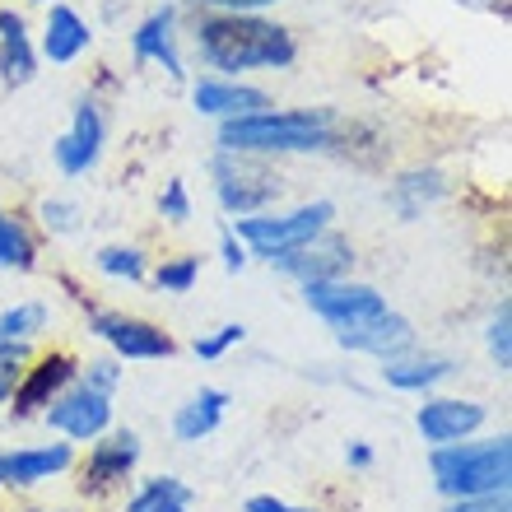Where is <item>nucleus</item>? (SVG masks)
Segmentation results:
<instances>
[{"label":"nucleus","mask_w":512,"mask_h":512,"mask_svg":"<svg viewBox=\"0 0 512 512\" xmlns=\"http://www.w3.org/2000/svg\"><path fill=\"white\" fill-rule=\"evenodd\" d=\"M219 252H224V266L229 270H243L247 266V247L233 238V233H224V243H219Z\"/></svg>","instance_id":"nucleus-37"},{"label":"nucleus","mask_w":512,"mask_h":512,"mask_svg":"<svg viewBox=\"0 0 512 512\" xmlns=\"http://www.w3.org/2000/svg\"><path fill=\"white\" fill-rule=\"evenodd\" d=\"M159 215L168 219V224H187L191 219V196H187V182H182V177H173V182L159 191Z\"/></svg>","instance_id":"nucleus-32"},{"label":"nucleus","mask_w":512,"mask_h":512,"mask_svg":"<svg viewBox=\"0 0 512 512\" xmlns=\"http://www.w3.org/2000/svg\"><path fill=\"white\" fill-rule=\"evenodd\" d=\"M224 410H229V391L219 387H201L187 405H177L173 415V438L177 443H201L224 424Z\"/></svg>","instance_id":"nucleus-21"},{"label":"nucleus","mask_w":512,"mask_h":512,"mask_svg":"<svg viewBox=\"0 0 512 512\" xmlns=\"http://www.w3.org/2000/svg\"><path fill=\"white\" fill-rule=\"evenodd\" d=\"M126 512H191V489L182 480H173V475H154L126 503Z\"/></svg>","instance_id":"nucleus-22"},{"label":"nucleus","mask_w":512,"mask_h":512,"mask_svg":"<svg viewBox=\"0 0 512 512\" xmlns=\"http://www.w3.org/2000/svg\"><path fill=\"white\" fill-rule=\"evenodd\" d=\"M38 5H52V0H38Z\"/></svg>","instance_id":"nucleus-39"},{"label":"nucleus","mask_w":512,"mask_h":512,"mask_svg":"<svg viewBox=\"0 0 512 512\" xmlns=\"http://www.w3.org/2000/svg\"><path fill=\"white\" fill-rule=\"evenodd\" d=\"M345 461H350V466H368V461H373V447H368V443H354L350 452H345Z\"/></svg>","instance_id":"nucleus-38"},{"label":"nucleus","mask_w":512,"mask_h":512,"mask_svg":"<svg viewBox=\"0 0 512 512\" xmlns=\"http://www.w3.org/2000/svg\"><path fill=\"white\" fill-rule=\"evenodd\" d=\"M443 196V177L438 173H410V177H401L396 182V210H401L405 219H415L419 215V205H429V201H438Z\"/></svg>","instance_id":"nucleus-24"},{"label":"nucleus","mask_w":512,"mask_h":512,"mask_svg":"<svg viewBox=\"0 0 512 512\" xmlns=\"http://www.w3.org/2000/svg\"><path fill=\"white\" fill-rule=\"evenodd\" d=\"M303 303H308L336 336L373 322L378 312H387V298H382L373 284H359V280H312V284H303Z\"/></svg>","instance_id":"nucleus-6"},{"label":"nucleus","mask_w":512,"mask_h":512,"mask_svg":"<svg viewBox=\"0 0 512 512\" xmlns=\"http://www.w3.org/2000/svg\"><path fill=\"white\" fill-rule=\"evenodd\" d=\"M103 140H108V126H103V112H98V103H89V98H80L75 103V122H70V131L61 135L52 145L56 154V168L66 177H80L89 173L98 159H103Z\"/></svg>","instance_id":"nucleus-11"},{"label":"nucleus","mask_w":512,"mask_h":512,"mask_svg":"<svg viewBox=\"0 0 512 512\" xmlns=\"http://www.w3.org/2000/svg\"><path fill=\"white\" fill-rule=\"evenodd\" d=\"M28 359H33L28 340H5L0 336V405L14 396V387H19V378H24Z\"/></svg>","instance_id":"nucleus-27"},{"label":"nucleus","mask_w":512,"mask_h":512,"mask_svg":"<svg viewBox=\"0 0 512 512\" xmlns=\"http://www.w3.org/2000/svg\"><path fill=\"white\" fill-rule=\"evenodd\" d=\"M243 326L229 322V326H219V331H210V336L196 340V359H205V364H215V359H224V354L233 350V345H243Z\"/></svg>","instance_id":"nucleus-29"},{"label":"nucleus","mask_w":512,"mask_h":512,"mask_svg":"<svg viewBox=\"0 0 512 512\" xmlns=\"http://www.w3.org/2000/svg\"><path fill=\"white\" fill-rule=\"evenodd\" d=\"M33 75H38V52H33L24 14L0 10V80L19 89V84H28Z\"/></svg>","instance_id":"nucleus-18"},{"label":"nucleus","mask_w":512,"mask_h":512,"mask_svg":"<svg viewBox=\"0 0 512 512\" xmlns=\"http://www.w3.org/2000/svg\"><path fill=\"white\" fill-rule=\"evenodd\" d=\"M447 512H512L508 494H489V499H457Z\"/></svg>","instance_id":"nucleus-34"},{"label":"nucleus","mask_w":512,"mask_h":512,"mask_svg":"<svg viewBox=\"0 0 512 512\" xmlns=\"http://www.w3.org/2000/svg\"><path fill=\"white\" fill-rule=\"evenodd\" d=\"M270 266L289 275L298 284H312V280H345V270L354 266V247L340 238V233L326 229L322 238H312L308 247H294V252L275 256Z\"/></svg>","instance_id":"nucleus-9"},{"label":"nucleus","mask_w":512,"mask_h":512,"mask_svg":"<svg viewBox=\"0 0 512 512\" xmlns=\"http://www.w3.org/2000/svg\"><path fill=\"white\" fill-rule=\"evenodd\" d=\"M191 103L201 117H219V122H233V117H247V112H266L270 98L252 84H238V80H201L191 89Z\"/></svg>","instance_id":"nucleus-17"},{"label":"nucleus","mask_w":512,"mask_h":512,"mask_svg":"<svg viewBox=\"0 0 512 512\" xmlns=\"http://www.w3.org/2000/svg\"><path fill=\"white\" fill-rule=\"evenodd\" d=\"M201 5H210L215 14H261L275 0H201Z\"/></svg>","instance_id":"nucleus-35"},{"label":"nucleus","mask_w":512,"mask_h":512,"mask_svg":"<svg viewBox=\"0 0 512 512\" xmlns=\"http://www.w3.org/2000/svg\"><path fill=\"white\" fill-rule=\"evenodd\" d=\"M457 373V364L452 359H443V354H396V359H382V382L396 391H429L438 387V382H447Z\"/></svg>","instance_id":"nucleus-20"},{"label":"nucleus","mask_w":512,"mask_h":512,"mask_svg":"<svg viewBox=\"0 0 512 512\" xmlns=\"http://www.w3.org/2000/svg\"><path fill=\"white\" fill-rule=\"evenodd\" d=\"M42 415L70 443H94V438H103L112 429V396L89 387V382H70Z\"/></svg>","instance_id":"nucleus-7"},{"label":"nucleus","mask_w":512,"mask_h":512,"mask_svg":"<svg viewBox=\"0 0 512 512\" xmlns=\"http://www.w3.org/2000/svg\"><path fill=\"white\" fill-rule=\"evenodd\" d=\"M201 280V256H173V261H163L154 270V284H159V294H191V284Z\"/></svg>","instance_id":"nucleus-26"},{"label":"nucleus","mask_w":512,"mask_h":512,"mask_svg":"<svg viewBox=\"0 0 512 512\" xmlns=\"http://www.w3.org/2000/svg\"><path fill=\"white\" fill-rule=\"evenodd\" d=\"M336 145V117L326 108L298 112H247L233 122H219V149L229 154H317Z\"/></svg>","instance_id":"nucleus-2"},{"label":"nucleus","mask_w":512,"mask_h":512,"mask_svg":"<svg viewBox=\"0 0 512 512\" xmlns=\"http://www.w3.org/2000/svg\"><path fill=\"white\" fill-rule=\"evenodd\" d=\"M336 219V205L331 201H312V205H298L289 215H247V219H233V238L247 247L252 256L261 261H275V256L294 252V247H308L312 238H322Z\"/></svg>","instance_id":"nucleus-4"},{"label":"nucleus","mask_w":512,"mask_h":512,"mask_svg":"<svg viewBox=\"0 0 512 512\" xmlns=\"http://www.w3.org/2000/svg\"><path fill=\"white\" fill-rule=\"evenodd\" d=\"M135 461H140V438L131 429H112L103 438H94V452L84 461V494H108L135 471Z\"/></svg>","instance_id":"nucleus-12"},{"label":"nucleus","mask_w":512,"mask_h":512,"mask_svg":"<svg viewBox=\"0 0 512 512\" xmlns=\"http://www.w3.org/2000/svg\"><path fill=\"white\" fill-rule=\"evenodd\" d=\"M38 215H42V229L47 233H75L80 229V205L75 201H42Z\"/></svg>","instance_id":"nucleus-31"},{"label":"nucleus","mask_w":512,"mask_h":512,"mask_svg":"<svg viewBox=\"0 0 512 512\" xmlns=\"http://www.w3.org/2000/svg\"><path fill=\"white\" fill-rule=\"evenodd\" d=\"M489 354H494V364L508 368L512 364V308L503 303L494 312V322H489Z\"/></svg>","instance_id":"nucleus-30"},{"label":"nucleus","mask_w":512,"mask_h":512,"mask_svg":"<svg viewBox=\"0 0 512 512\" xmlns=\"http://www.w3.org/2000/svg\"><path fill=\"white\" fill-rule=\"evenodd\" d=\"M70 466H75V452H70V443L14 447V452H0V489L42 485V480H52V475L70 471Z\"/></svg>","instance_id":"nucleus-14"},{"label":"nucleus","mask_w":512,"mask_h":512,"mask_svg":"<svg viewBox=\"0 0 512 512\" xmlns=\"http://www.w3.org/2000/svg\"><path fill=\"white\" fill-rule=\"evenodd\" d=\"M210 177H215V196L224 205V215L233 219L266 215V205L280 201L284 191V177L261 154H229V149H219L215 163H210Z\"/></svg>","instance_id":"nucleus-5"},{"label":"nucleus","mask_w":512,"mask_h":512,"mask_svg":"<svg viewBox=\"0 0 512 512\" xmlns=\"http://www.w3.org/2000/svg\"><path fill=\"white\" fill-rule=\"evenodd\" d=\"M80 382H89V387H98V391H117V382H122V364L117 359H94V364L84 368V378Z\"/></svg>","instance_id":"nucleus-33"},{"label":"nucleus","mask_w":512,"mask_h":512,"mask_svg":"<svg viewBox=\"0 0 512 512\" xmlns=\"http://www.w3.org/2000/svg\"><path fill=\"white\" fill-rule=\"evenodd\" d=\"M33 266H38V247H33L28 229L0 210V270H33Z\"/></svg>","instance_id":"nucleus-23"},{"label":"nucleus","mask_w":512,"mask_h":512,"mask_svg":"<svg viewBox=\"0 0 512 512\" xmlns=\"http://www.w3.org/2000/svg\"><path fill=\"white\" fill-rule=\"evenodd\" d=\"M433 485L447 499H489V494H508L512 480V438H485V443H447L433 447L429 457Z\"/></svg>","instance_id":"nucleus-3"},{"label":"nucleus","mask_w":512,"mask_h":512,"mask_svg":"<svg viewBox=\"0 0 512 512\" xmlns=\"http://www.w3.org/2000/svg\"><path fill=\"white\" fill-rule=\"evenodd\" d=\"M489 419V410L480 401H461V396H429L419 405L415 429L424 443L447 447V443H466L480 424Z\"/></svg>","instance_id":"nucleus-10"},{"label":"nucleus","mask_w":512,"mask_h":512,"mask_svg":"<svg viewBox=\"0 0 512 512\" xmlns=\"http://www.w3.org/2000/svg\"><path fill=\"white\" fill-rule=\"evenodd\" d=\"M89 42H94V33H89V24H84L70 5H52V10H47V28H42V56H47L52 66H70L75 56L89 52Z\"/></svg>","instance_id":"nucleus-19"},{"label":"nucleus","mask_w":512,"mask_h":512,"mask_svg":"<svg viewBox=\"0 0 512 512\" xmlns=\"http://www.w3.org/2000/svg\"><path fill=\"white\" fill-rule=\"evenodd\" d=\"M247 512H317V508H294V503H284V499L256 494V499H247Z\"/></svg>","instance_id":"nucleus-36"},{"label":"nucleus","mask_w":512,"mask_h":512,"mask_svg":"<svg viewBox=\"0 0 512 512\" xmlns=\"http://www.w3.org/2000/svg\"><path fill=\"white\" fill-rule=\"evenodd\" d=\"M340 345L354 354H373V359H396V354L415 350V326L405 322L401 312H378L373 322L354 326V331H340Z\"/></svg>","instance_id":"nucleus-15"},{"label":"nucleus","mask_w":512,"mask_h":512,"mask_svg":"<svg viewBox=\"0 0 512 512\" xmlns=\"http://www.w3.org/2000/svg\"><path fill=\"white\" fill-rule=\"evenodd\" d=\"M196 52L219 80H238L247 70H284L294 66V33L261 14H210L196 24Z\"/></svg>","instance_id":"nucleus-1"},{"label":"nucleus","mask_w":512,"mask_h":512,"mask_svg":"<svg viewBox=\"0 0 512 512\" xmlns=\"http://www.w3.org/2000/svg\"><path fill=\"white\" fill-rule=\"evenodd\" d=\"M89 331H94L98 340H108L117 359H168V354H177L173 336H168L163 326L145 322V317H122V312H94Z\"/></svg>","instance_id":"nucleus-8"},{"label":"nucleus","mask_w":512,"mask_h":512,"mask_svg":"<svg viewBox=\"0 0 512 512\" xmlns=\"http://www.w3.org/2000/svg\"><path fill=\"white\" fill-rule=\"evenodd\" d=\"M94 261L103 275H112V280H145V252H140V247H122V243L103 247Z\"/></svg>","instance_id":"nucleus-28"},{"label":"nucleus","mask_w":512,"mask_h":512,"mask_svg":"<svg viewBox=\"0 0 512 512\" xmlns=\"http://www.w3.org/2000/svg\"><path fill=\"white\" fill-rule=\"evenodd\" d=\"M75 373H80V368H75L70 354H47V359H38L33 368H24V378H19V387H14V396H10L14 419H28V415H38V410H47V405L75 382Z\"/></svg>","instance_id":"nucleus-13"},{"label":"nucleus","mask_w":512,"mask_h":512,"mask_svg":"<svg viewBox=\"0 0 512 512\" xmlns=\"http://www.w3.org/2000/svg\"><path fill=\"white\" fill-rule=\"evenodd\" d=\"M131 52H135V66H149V61H159L173 80H182L187 70H182V56H177V10L173 5H163L145 19V24L131 33Z\"/></svg>","instance_id":"nucleus-16"},{"label":"nucleus","mask_w":512,"mask_h":512,"mask_svg":"<svg viewBox=\"0 0 512 512\" xmlns=\"http://www.w3.org/2000/svg\"><path fill=\"white\" fill-rule=\"evenodd\" d=\"M47 326V308L42 303H14L0 312V336L5 340H33Z\"/></svg>","instance_id":"nucleus-25"}]
</instances>
